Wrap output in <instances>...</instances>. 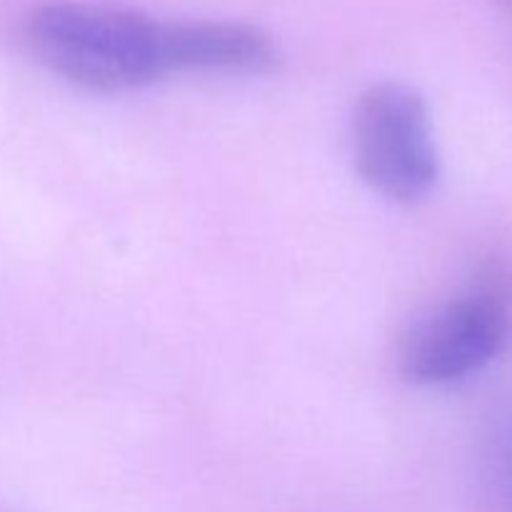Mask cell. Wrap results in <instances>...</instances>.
<instances>
[{"instance_id":"cell-1","label":"cell","mask_w":512,"mask_h":512,"mask_svg":"<svg viewBox=\"0 0 512 512\" xmlns=\"http://www.w3.org/2000/svg\"><path fill=\"white\" fill-rule=\"evenodd\" d=\"M23 43L45 70L93 93H128L170 75L163 20L118 5H40L25 18Z\"/></svg>"},{"instance_id":"cell-2","label":"cell","mask_w":512,"mask_h":512,"mask_svg":"<svg viewBox=\"0 0 512 512\" xmlns=\"http://www.w3.org/2000/svg\"><path fill=\"white\" fill-rule=\"evenodd\" d=\"M355 173L380 198L415 205L433 193L440 153L423 95L400 80L363 90L353 110Z\"/></svg>"},{"instance_id":"cell-3","label":"cell","mask_w":512,"mask_h":512,"mask_svg":"<svg viewBox=\"0 0 512 512\" xmlns=\"http://www.w3.org/2000/svg\"><path fill=\"white\" fill-rule=\"evenodd\" d=\"M508 325L500 295L490 290L458 295L410 330L400 350V373L423 388L468 378L503 350Z\"/></svg>"},{"instance_id":"cell-4","label":"cell","mask_w":512,"mask_h":512,"mask_svg":"<svg viewBox=\"0 0 512 512\" xmlns=\"http://www.w3.org/2000/svg\"><path fill=\"white\" fill-rule=\"evenodd\" d=\"M165 55L173 73H245L278 68L280 53L265 30L230 20L165 23Z\"/></svg>"},{"instance_id":"cell-5","label":"cell","mask_w":512,"mask_h":512,"mask_svg":"<svg viewBox=\"0 0 512 512\" xmlns=\"http://www.w3.org/2000/svg\"><path fill=\"white\" fill-rule=\"evenodd\" d=\"M500 5H503V8L508 10V13H512V0H500Z\"/></svg>"}]
</instances>
